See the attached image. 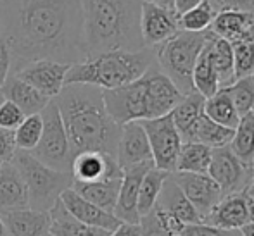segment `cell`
I'll return each mask as SVG.
<instances>
[{
	"mask_svg": "<svg viewBox=\"0 0 254 236\" xmlns=\"http://www.w3.org/2000/svg\"><path fill=\"white\" fill-rule=\"evenodd\" d=\"M232 138H234V130L216 124L204 114L197 124V130H195L194 142L202 143L209 148H220V146L230 145Z\"/></svg>",
	"mask_w": 254,
	"mask_h": 236,
	"instance_id": "cell-33",
	"label": "cell"
},
{
	"mask_svg": "<svg viewBox=\"0 0 254 236\" xmlns=\"http://www.w3.org/2000/svg\"><path fill=\"white\" fill-rule=\"evenodd\" d=\"M140 236H170L157 223L154 212H149L147 216L140 217Z\"/></svg>",
	"mask_w": 254,
	"mask_h": 236,
	"instance_id": "cell-42",
	"label": "cell"
},
{
	"mask_svg": "<svg viewBox=\"0 0 254 236\" xmlns=\"http://www.w3.org/2000/svg\"><path fill=\"white\" fill-rule=\"evenodd\" d=\"M145 2H151V3H154V5L163 7V9L175 12V0H145Z\"/></svg>",
	"mask_w": 254,
	"mask_h": 236,
	"instance_id": "cell-46",
	"label": "cell"
},
{
	"mask_svg": "<svg viewBox=\"0 0 254 236\" xmlns=\"http://www.w3.org/2000/svg\"><path fill=\"white\" fill-rule=\"evenodd\" d=\"M30 207L28 189L12 162L0 164V212Z\"/></svg>",
	"mask_w": 254,
	"mask_h": 236,
	"instance_id": "cell-22",
	"label": "cell"
},
{
	"mask_svg": "<svg viewBox=\"0 0 254 236\" xmlns=\"http://www.w3.org/2000/svg\"><path fill=\"white\" fill-rule=\"evenodd\" d=\"M40 116L44 121V130H42V137L37 146L30 153L52 169L71 173V164H73L76 153H74L66 130H64L56 100L52 98L47 103V107L42 110Z\"/></svg>",
	"mask_w": 254,
	"mask_h": 236,
	"instance_id": "cell-7",
	"label": "cell"
},
{
	"mask_svg": "<svg viewBox=\"0 0 254 236\" xmlns=\"http://www.w3.org/2000/svg\"><path fill=\"white\" fill-rule=\"evenodd\" d=\"M7 236H47L51 235V214L35 209H16L0 212Z\"/></svg>",
	"mask_w": 254,
	"mask_h": 236,
	"instance_id": "cell-19",
	"label": "cell"
},
{
	"mask_svg": "<svg viewBox=\"0 0 254 236\" xmlns=\"http://www.w3.org/2000/svg\"><path fill=\"white\" fill-rule=\"evenodd\" d=\"M202 0H175V12H177V16H180V14L187 12L189 9H192V7L199 5Z\"/></svg>",
	"mask_w": 254,
	"mask_h": 236,
	"instance_id": "cell-45",
	"label": "cell"
},
{
	"mask_svg": "<svg viewBox=\"0 0 254 236\" xmlns=\"http://www.w3.org/2000/svg\"><path fill=\"white\" fill-rule=\"evenodd\" d=\"M156 207H159L161 210L175 216L184 224L202 223L201 216H199V212L195 210V207L189 202V198L184 195V191H182L180 187L175 183L171 176H168L166 181H164Z\"/></svg>",
	"mask_w": 254,
	"mask_h": 236,
	"instance_id": "cell-23",
	"label": "cell"
},
{
	"mask_svg": "<svg viewBox=\"0 0 254 236\" xmlns=\"http://www.w3.org/2000/svg\"><path fill=\"white\" fill-rule=\"evenodd\" d=\"M253 80H254V73H253Z\"/></svg>",
	"mask_w": 254,
	"mask_h": 236,
	"instance_id": "cell-54",
	"label": "cell"
},
{
	"mask_svg": "<svg viewBox=\"0 0 254 236\" xmlns=\"http://www.w3.org/2000/svg\"><path fill=\"white\" fill-rule=\"evenodd\" d=\"M10 162L16 166L28 189L30 209L49 212L66 189L73 187V174L42 164L30 152L16 150Z\"/></svg>",
	"mask_w": 254,
	"mask_h": 236,
	"instance_id": "cell-5",
	"label": "cell"
},
{
	"mask_svg": "<svg viewBox=\"0 0 254 236\" xmlns=\"http://www.w3.org/2000/svg\"><path fill=\"white\" fill-rule=\"evenodd\" d=\"M147 135L149 145L152 152L154 167L164 171V173H175L180 148L184 145L177 128H175L171 116L156 117V119L138 121Z\"/></svg>",
	"mask_w": 254,
	"mask_h": 236,
	"instance_id": "cell-9",
	"label": "cell"
},
{
	"mask_svg": "<svg viewBox=\"0 0 254 236\" xmlns=\"http://www.w3.org/2000/svg\"><path fill=\"white\" fill-rule=\"evenodd\" d=\"M207 174L220 187L221 195L246 191L253 178V166H246L235 157L230 146H220L211 150V162Z\"/></svg>",
	"mask_w": 254,
	"mask_h": 236,
	"instance_id": "cell-10",
	"label": "cell"
},
{
	"mask_svg": "<svg viewBox=\"0 0 254 236\" xmlns=\"http://www.w3.org/2000/svg\"><path fill=\"white\" fill-rule=\"evenodd\" d=\"M239 233H241V236H254V221L248 223L246 226H242L239 230Z\"/></svg>",
	"mask_w": 254,
	"mask_h": 236,
	"instance_id": "cell-47",
	"label": "cell"
},
{
	"mask_svg": "<svg viewBox=\"0 0 254 236\" xmlns=\"http://www.w3.org/2000/svg\"><path fill=\"white\" fill-rule=\"evenodd\" d=\"M207 37V35H206ZM206 44V42H204ZM192 83H194V90L201 94L204 98H209L220 90V83H218V76L214 73L213 66L209 62L206 47L202 45L201 53L197 57V62L194 66V73H192Z\"/></svg>",
	"mask_w": 254,
	"mask_h": 236,
	"instance_id": "cell-32",
	"label": "cell"
},
{
	"mask_svg": "<svg viewBox=\"0 0 254 236\" xmlns=\"http://www.w3.org/2000/svg\"><path fill=\"white\" fill-rule=\"evenodd\" d=\"M51 214V235L52 236H109L111 233L106 230L92 228L76 221L57 200V203L49 210Z\"/></svg>",
	"mask_w": 254,
	"mask_h": 236,
	"instance_id": "cell-27",
	"label": "cell"
},
{
	"mask_svg": "<svg viewBox=\"0 0 254 236\" xmlns=\"http://www.w3.org/2000/svg\"><path fill=\"white\" fill-rule=\"evenodd\" d=\"M248 38H249V40H253V42H254V21H253L251 28H249V33H248Z\"/></svg>",
	"mask_w": 254,
	"mask_h": 236,
	"instance_id": "cell-50",
	"label": "cell"
},
{
	"mask_svg": "<svg viewBox=\"0 0 254 236\" xmlns=\"http://www.w3.org/2000/svg\"><path fill=\"white\" fill-rule=\"evenodd\" d=\"M253 200L246 191L227 195L211 209V212L202 219L204 224L220 228V230L239 231L242 226L253 221L251 212Z\"/></svg>",
	"mask_w": 254,
	"mask_h": 236,
	"instance_id": "cell-12",
	"label": "cell"
},
{
	"mask_svg": "<svg viewBox=\"0 0 254 236\" xmlns=\"http://www.w3.org/2000/svg\"><path fill=\"white\" fill-rule=\"evenodd\" d=\"M251 212H253V221H254V202H253V205H251Z\"/></svg>",
	"mask_w": 254,
	"mask_h": 236,
	"instance_id": "cell-51",
	"label": "cell"
},
{
	"mask_svg": "<svg viewBox=\"0 0 254 236\" xmlns=\"http://www.w3.org/2000/svg\"><path fill=\"white\" fill-rule=\"evenodd\" d=\"M234 53V73L235 80L253 76L254 73V42L249 38H242L232 44Z\"/></svg>",
	"mask_w": 254,
	"mask_h": 236,
	"instance_id": "cell-37",
	"label": "cell"
},
{
	"mask_svg": "<svg viewBox=\"0 0 254 236\" xmlns=\"http://www.w3.org/2000/svg\"><path fill=\"white\" fill-rule=\"evenodd\" d=\"M180 235L182 236H241L239 231L220 230V228L209 226V224H204V223L185 224Z\"/></svg>",
	"mask_w": 254,
	"mask_h": 236,
	"instance_id": "cell-39",
	"label": "cell"
},
{
	"mask_svg": "<svg viewBox=\"0 0 254 236\" xmlns=\"http://www.w3.org/2000/svg\"><path fill=\"white\" fill-rule=\"evenodd\" d=\"M214 12L220 10H242L254 16V0H207Z\"/></svg>",
	"mask_w": 254,
	"mask_h": 236,
	"instance_id": "cell-40",
	"label": "cell"
},
{
	"mask_svg": "<svg viewBox=\"0 0 254 236\" xmlns=\"http://www.w3.org/2000/svg\"><path fill=\"white\" fill-rule=\"evenodd\" d=\"M116 162L121 169L152 162V152L147 135L138 121L127 123L121 126V135L116 146Z\"/></svg>",
	"mask_w": 254,
	"mask_h": 236,
	"instance_id": "cell-16",
	"label": "cell"
},
{
	"mask_svg": "<svg viewBox=\"0 0 254 236\" xmlns=\"http://www.w3.org/2000/svg\"><path fill=\"white\" fill-rule=\"evenodd\" d=\"M206 35L207 31L189 33V31L180 30L170 40L154 47L157 67L173 81L175 87L182 92V95L195 92L194 83H192V73H194V66L206 42Z\"/></svg>",
	"mask_w": 254,
	"mask_h": 236,
	"instance_id": "cell-6",
	"label": "cell"
},
{
	"mask_svg": "<svg viewBox=\"0 0 254 236\" xmlns=\"http://www.w3.org/2000/svg\"><path fill=\"white\" fill-rule=\"evenodd\" d=\"M235 110L239 116H246L249 112H254V80L253 76L235 80L230 87L225 88Z\"/></svg>",
	"mask_w": 254,
	"mask_h": 236,
	"instance_id": "cell-35",
	"label": "cell"
},
{
	"mask_svg": "<svg viewBox=\"0 0 254 236\" xmlns=\"http://www.w3.org/2000/svg\"><path fill=\"white\" fill-rule=\"evenodd\" d=\"M180 31L177 12H171L151 2H142L140 9V35L144 45L154 48Z\"/></svg>",
	"mask_w": 254,
	"mask_h": 236,
	"instance_id": "cell-14",
	"label": "cell"
},
{
	"mask_svg": "<svg viewBox=\"0 0 254 236\" xmlns=\"http://www.w3.org/2000/svg\"><path fill=\"white\" fill-rule=\"evenodd\" d=\"M120 187H121V178H109V180L90 181V183L73 181L71 189H74L81 198L88 200L94 205L101 207L102 210L113 214L118 202Z\"/></svg>",
	"mask_w": 254,
	"mask_h": 236,
	"instance_id": "cell-25",
	"label": "cell"
},
{
	"mask_svg": "<svg viewBox=\"0 0 254 236\" xmlns=\"http://www.w3.org/2000/svg\"><path fill=\"white\" fill-rule=\"evenodd\" d=\"M2 102H3V95L0 94V103H2Z\"/></svg>",
	"mask_w": 254,
	"mask_h": 236,
	"instance_id": "cell-52",
	"label": "cell"
},
{
	"mask_svg": "<svg viewBox=\"0 0 254 236\" xmlns=\"http://www.w3.org/2000/svg\"><path fill=\"white\" fill-rule=\"evenodd\" d=\"M246 193H248V196L254 202V166H253V178H251V183H249V187L246 188Z\"/></svg>",
	"mask_w": 254,
	"mask_h": 236,
	"instance_id": "cell-48",
	"label": "cell"
},
{
	"mask_svg": "<svg viewBox=\"0 0 254 236\" xmlns=\"http://www.w3.org/2000/svg\"><path fill=\"white\" fill-rule=\"evenodd\" d=\"M106 110L120 126L133 121L151 119L149 94L144 76L114 90H102Z\"/></svg>",
	"mask_w": 254,
	"mask_h": 236,
	"instance_id": "cell-8",
	"label": "cell"
},
{
	"mask_svg": "<svg viewBox=\"0 0 254 236\" xmlns=\"http://www.w3.org/2000/svg\"><path fill=\"white\" fill-rule=\"evenodd\" d=\"M211 150L213 148L197 142L184 143L180 148V153H178L175 173L207 174L211 162Z\"/></svg>",
	"mask_w": 254,
	"mask_h": 236,
	"instance_id": "cell-28",
	"label": "cell"
},
{
	"mask_svg": "<svg viewBox=\"0 0 254 236\" xmlns=\"http://www.w3.org/2000/svg\"><path fill=\"white\" fill-rule=\"evenodd\" d=\"M156 64L154 48H142L135 52L113 50L87 57L85 60L69 66L64 80L66 85H92L101 90H114L133 83Z\"/></svg>",
	"mask_w": 254,
	"mask_h": 236,
	"instance_id": "cell-4",
	"label": "cell"
},
{
	"mask_svg": "<svg viewBox=\"0 0 254 236\" xmlns=\"http://www.w3.org/2000/svg\"><path fill=\"white\" fill-rule=\"evenodd\" d=\"M109 236H140V223L138 224L121 223V226L116 228Z\"/></svg>",
	"mask_w": 254,
	"mask_h": 236,
	"instance_id": "cell-44",
	"label": "cell"
},
{
	"mask_svg": "<svg viewBox=\"0 0 254 236\" xmlns=\"http://www.w3.org/2000/svg\"><path fill=\"white\" fill-rule=\"evenodd\" d=\"M42 130H44V121H42L40 114L24 117L23 123L14 130V140H16L17 150L31 152L37 146L38 140H40Z\"/></svg>",
	"mask_w": 254,
	"mask_h": 236,
	"instance_id": "cell-36",
	"label": "cell"
},
{
	"mask_svg": "<svg viewBox=\"0 0 254 236\" xmlns=\"http://www.w3.org/2000/svg\"><path fill=\"white\" fill-rule=\"evenodd\" d=\"M151 167H154V162H144L138 164V166H131L128 169H123L118 202L113 212L121 223H140V216H138V189H140V183L144 180L145 173Z\"/></svg>",
	"mask_w": 254,
	"mask_h": 236,
	"instance_id": "cell-15",
	"label": "cell"
},
{
	"mask_svg": "<svg viewBox=\"0 0 254 236\" xmlns=\"http://www.w3.org/2000/svg\"><path fill=\"white\" fill-rule=\"evenodd\" d=\"M204 102H206V98L201 94L192 92V94L182 96V100L170 112L171 121H173L184 143L194 142L197 124L204 116Z\"/></svg>",
	"mask_w": 254,
	"mask_h": 236,
	"instance_id": "cell-20",
	"label": "cell"
},
{
	"mask_svg": "<svg viewBox=\"0 0 254 236\" xmlns=\"http://www.w3.org/2000/svg\"><path fill=\"white\" fill-rule=\"evenodd\" d=\"M61 203L64 205V209L71 214L76 221H80L81 224H87L92 228H99V230H106L109 233H113L116 228L121 226V221L118 219L114 214L106 212L101 207L94 205L88 200L81 198L74 189H66L61 195Z\"/></svg>",
	"mask_w": 254,
	"mask_h": 236,
	"instance_id": "cell-18",
	"label": "cell"
},
{
	"mask_svg": "<svg viewBox=\"0 0 254 236\" xmlns=\"http://www.w3.org/2000/svg\"><path fill=\"white\" fill-rule=\"evenodd\" d=\"M0 2H3V0H0Z\"/></svg>",
	"mask_w": 254,
	"mask_h": 236,
	"instance_id": "cell-56",
	"label": "cell"
},
{
	"mask_svg": "<svg viewBox=\"0 0 254 236\" xmlns=\"http://www.w3.org/2000/svg\"><path fill=\"white\" fill-rule=\"evenodd\" d=\"M144 0H80L87 57L145 48L140 35Z\"/></svg>",
	"mask_w": 254,
	"mask_h": 236,
	"instance_id": "cell-3",
	"label": "cell"
},
{
	"mask_svg": "<svg viewBox=\"0 0 254 236\" xmlns=\"http://www.w3.org/2000/svg\"><path fill=\"white\" fill-rule=\"evenodd\" d=\"M175 183L180 187L189 202L195 207L201 219L211 212L214 205L223 198L221 189L214 183L209 174H194V173H171Z\"/></svg>",
	"mask_w": 254,
	"mask_h": 236,
	"instance_id": "cell-13",
	"label": "cell"
},
{
	"mask_svg": "<svg viewBox=\"0 0 254 236\" xmlns=\"http://www.w3.org/2000/svg\"><path fill=\"white\" fill-rule=\"evenodd\" d=\"M54 100L74 153L102 152L116 157L121 126L107 114L101 88L66 85Z\"/></svg>",
	"mask_w": 254,
	"mask_h": 236,
	"instance_id": "cell-2",
	"label": "cell"
},
{
	"mask_svg": "<svg viewBox=\"0 0 254 236\" xmlns=\"http://www.w3.org/2000/svg\"><path fill=\"white\" fill-rule=\"evenodd\" d=\"M47 236H52V235H47Z\"/></svg>",
	"mask_w": 254,
	"mask_h": 236,
	"instance_id": "cell-55",
	"label": "cell"
},
{
	"mask_svg": "<svg viewBox=\"0 0 254 236\" xmlns=\"http://www.w3.org/2000/svg\"><path fill=\"white\" fill-rule=\"evenodd\" d=\"M71 174L74 181L90 183L109 178H123V169L118 166L114 155L102 152H80L73 159Z\"/></svg>",
	"mask_w": 254,
	"mask_h": 236,
	"instance_id": "cell-17",
	"label": "cell"
},
{
	"mask_svg": "<svg viewBox=\"0 0 254 236\" xmlns=\"http://www.w3.org/2000/svg\"><path fill=\"white\" fill-rule=\"evenodd\" d=\"M204 114L216 124L230 128V130H235V126L241 121V116L237 114V110H235L234 103H232L230 96H228L225 88L218 90L209 98H206V102H204Z\"/></svg>",
	"mask_w": 254,
	"mask_h": 236,
	"instance_id": "cell-30",
	"label": "cell"
},
{
	"mask_svg": "<svg viewBox=\"0 0 254 236\" xmlns=\"http://www.w3.org/2000/svg\"><path fill=\"white\" fill-rule=\"evenodd\" d=\"M253 21V14L242 12V10H220V12L214 14L209 31L216 37L234 44V42L242 40V38H248Z\"/></svg>",
	"mask_w": 254,
	"mask_h": 236,
	"instance_id": "cell-26",
	"label": "cell"
},
{
	"mask_svg": "<svg viewBox=\"0 0 254 236\" xmlns=\"http://www.w3.org/2000/svg\"><path fill=\"white\" fill-rule=\"evenodd\" d=\"M0 30L12 66L31 60L73 66L87 59L80 0H3Z\"/></svg>",
	"mask_w": 254,
	"mask_h": 236,
	"instance_id": "cell-1",
	"label": "cell"
},
{
	"mask_svg": "<svg viewBox=\"0 0 254 236\" xmlns=\"http://www.w3.org/2000/svg\"><path fill=\"white\" fill-rule=\"evenodd\" d=\"M10 67H12V55H10V50L7 47L5 40L0 37V87L10 74Z\"/></svg>",
	"mask_w": 254,
	"mask_h": 236,
	"instance_id": "cell-43",
	"label": "cell"
},
{
	"mask_svg": "<svg viewBox=\"0 0 254 236\" xmlns=\"http://www.w3.org/2000/svg\"><path fill=\"white\" fill-rule=\"evenodd\" d=\"M228 146L241 162L246 166H254V112L241 117Z\"/></svg>",
	"mask_w": 254,
	"mask_h": 236,
	"instance_id": "cell-29",
	"label": "cell"
},
{
	"mask_svg": "<svg viewBox=\"0 0 254 236\" xmlns=\"http://www.w3.org/2000/svg\"><path fill=\"white\" fill-rule=\"evenodd\" d=\"M168 176H170V173H164L157 167H151L145 173L144 180L140 183V189H138V216L140 217L152 212V209L157 203V198H159L161 188H163Z\"/></svg>",
	"mask_w": 254,
	"mask_h": 236,
	"instance_id": "cell-31",
	"label": "cell"
},
{
	"mask_svg": "<svg viewBox=\"0 0 254 236\" xmlns=\"http://www.w3.org/2000/svg\"><path fill=\"white\" fill-rule=\"evenodd\" d=\"M0 236H7V230H5V226H3V223H2V217H0Z\"/></svg>",
	"mask_w": 254,
	"mask_h": 236,
	"instance_id": "cell-49",
	"label": "cell"
},
{
	"mask_svg": "<svg viewBox=\"0 0 254 236\" xmlns=\"http://www.w3.org/2000/svg\"><path fill=\"white\" fill-rule=\"evenodd\" d=\"M0 37H2V30H0Z\"/></svg>",
	"mask_w": 254,
	"mask_h": 236,
	"instance_id": "cell-53",
	"label": "cell"
},
{
	"mask_svg": "<svg viewBox=\"0 0 254 236\" xmlns=\"http://www.w3.org/2000/svg\"><path fill=\"white\" fill-rule=\"evenodd\" d=\"M16 150L17 146H16V140H14V131L0 128V164L10 162Z\"/></svg>",
	"mask_w": 254,
	"mask_h": 236,
	"instance_id": "cell-41",
	"label": "cell"
},
{
	"mask_svg": "<svg viewBox=\"0 0 254 236\" xmlns=\"http://www.w3.org/2000/svg\"><path fill=\"white\" fill-rule=\"evenodd\" d=\"M24 117L26 116H24V112L19 109V107L3 98V102L0 103V128L14 131L21 123H23Z\"/></svg>",
	"mask_w": 254,
	"mask_h": 236,
	"instance_id": "cell-38",
	"label": "cell"
},
{
	"mask_svg": "<svg viewBox=\"0 0 254 236\" xmlns=\"http://www.w3.org/2000/svg\"><path fill=\"white\" fill-rule=\"evenodd\" d=\"M67 64H59L54 60H31L10 67V74L26 81L30 87L40 92L47 98H56L64 88Z\"/></svg>",
	"mask_w": 254,
	"mask_h": 236,
	"instance_id": "cell-11",
	"label": "cell"
},
{
	"mask_svg": "<svg viewBox=\"0 0 254 236\" xmlns=\"http://www.w3.org/2000/svg\"><path fill=\"white\" fill-rule=\"evenodd\" d=\"M214 9L209 5L207 0H202L199 5L189 9L187 12L178 16V28L189 33H204L209 30L214 19Z\"/></svg>",
	"mask_w": 254,
	"mask_h": 236,
	"instance_id": "cell-34",
	"label": "cell"
},
{
	"mask_svg": "<svg viewBox=\"0 0 254 236\" xmlns=\"http://www.w3.org/2000/svg\"><path fill=\"white\" fill-rule=\"evenodd\" d=\"M0 94L3 98L12 102L24 112V116H33V114H40L42 110L47 107L51 98L44 96L40 92H37L33 87L26 83V81L19 80L14 74H9L3 85L0 87Z\"/></svg>",
	"mask_w": 254,
	"mask_h": 236,
	"instance_id": "cell-21",
	"label": "cell"
},
{
	"mask_svg": "<svg viewBox=\"0 0 254 236\" xmlns=\"http://www.w3.org/2000/svg\"><path fill=\"white\" fill-rule=\"evenodd\" d=\"M206 52L209 57V62L213 66L214 73L218 76V83L221 88L230 87L235 81V73H234V53H232V44L223 38L216 37L214 33H211L207 30L206 37Z\"/></svg>",
	"mask_w": 254,
	"mask_h": 236,
	"instance_id": "cell-24",
	"label": "cell"
}]
</instances>
